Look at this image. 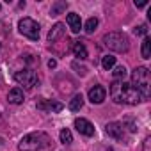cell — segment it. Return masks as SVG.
<instances>
[{"mask_svg":"<svg viewBox=\"0 0 151 151\" xmlns=\"http://www.w3.org/2000/svg\"><path fill=\"white\" fill-rule=\"evenodd\" d=\"M110 96L116 103H128V105H137L142 101V96L126 82L123 80H114L110 84Z\"/></svg>","mask_w":151,"mask_h":151,"instance_id":"obj_1","label":"cell"},{"mask_svg":"<svg viewBox=\"0 0 151 151\" xmlns=\"http://www.w3.org/2000/svg\"><path fill=\"white\" fill-rule=\"evenodd\" d=\"M149 84H151V78H149V69L144 68V66H139L133 69L132 73V87L142 96V100H146L149 96Z\"/></svg>","mask_w":151,"mask_h":151,"instance_id":"obj_2","label":"cell"},{"mask_svg":"<svg viewBox=\"0 0 151 151\" xmlns=\"http://www.w3.org/2000/svg\"><path fill=\"white\" fill-rule=\"evenodd\" d=\"M50 144V137L43 132H34L25 135L20 142H18V149L20 151H39L43 147H46Z\"/></svg>","mask_w":151,"mask_h":151,"instance_id":"obj_3","label":"cell"},{"mask_svg":"<svg viewBox=\"0 0 151 151\" xmlns=\"http://www.w3.org/2000/svg\"><path fill=\"white\" fill-rule=\"evenodd\" d=\"M103 43L109 50H114V52H128L130 48V41L128 37L123 34V32H109L103 36Z\"/></svg>","mask_w":151,"mask_h":151,"instance_id":"obj_4","label":"cell"},{"mask_svg":"<svg viewBox=\"0 0 151 151\" xmlns=\"http://www.w3.org/2000/svg\"><path fill=\"white\" fill-rule=\"evenodd\" d=\"M18 29L29 39H39V23L32 18H22L18 22Z\"/></svg>","mask_w":151,"mask_h":151,"instance_id":"obj_5","label":"cell"},{"mask_svg":"<svg viewBox=\"0 0 151 151\" xmlns=\"http://www.w3.org/2000/svg\"><path fill=\"white\" fill-rule=\"evenodd\" d=\"M14 80H16L20 86H23L25 89H32V87L37 84V75H36V71H32V69H22V71H18V73L14 75Z\"/></svg>","mask_w":151,"mask_h":151,"instance_id":"obj_6","label":"cell"},{"mask_svg":"<svg viewBox=\"0 0 151 151\" xmlns=\"http://www.w3.org/2000/svg\"><path fill=\"white\" fill-rule=\"evenodd\" d=\"M105 132H107V135H110V137L116 139V140H123V139H124V126H123L121 123H117V121L107 123Z\"/></svg>","mask_w":151,"mask_h":151,"instance_id":"obj_7","label":"cell"},{"mask_svg":"<svg viewBox=\"0 0 151 151\" xmlns=\"http://www.w3.org/2000/svg\"><path fill=\"white\" fill-rule=\"evenodd\" d=\"M105 98H107V89H105L103 86H94V87L89 91V101H91L93 105L103 103Z\"/></svg>","mask_w":151,"mask_h":151,"instance_id":"obj_8","label":"cell"},{"mask_svg":"<svg viewBox=\"0 0 151 151\" xmlns=\"http://www.w3.org/2000/svg\"><path fill=\"white\" fill-rule=\"evenodd\" d=\"M75 128H77L82 135H86V137H93L94 135V126L87 119H84V117L75 119Z\"/></svg>","mask_w":151,"mask_h":151,"instance_id":"obj_9","label":"cell"},{"mask_svg":"<svg viewBox=\"0 0 151 151\" xmlns=\"http://www.w3.org/2000/svg\"><path fill=\"white\" fill-rule=\"evenodd\" d=\"M37 109L48 110V112H60L64 109V105L59 101H52V100H41V101H37Z\"/></svg>","mask_w":151,"mask_h":151,"instance_id":"obj_10","label":"cell"},{"mask_svg":"<svg viewBox=\"0 0 151 151\" xmlns=\"http://www.w3.org/2000/svg\"><path fill=\"white\" fill-rule=\"evenodd\" d=\"M66 22H68V25H69V29H71L73 34H78V32H80L82 22H80V16H78L77 13H69V14L66 16Z\"/></svg>","mask_w":151,"mask_h":151,"instance_id":"obj_11","label":"cell"},{"mask_svg":"<svg viewBox=\"0 0 151 151\" xmlns=\"http://www.w3.org/2000/svg\"><path fill=\"white\" fill-rule=\"evenodd\" d=\"M64 32H66V27H64V23H55L53 27H52V30L48 32V41L50 43H53V41H57V39H60L62 36H64Z\"/></svg>","mask_w":151,"mask_h":151,"instance_id":"obj_12","label":"cell"},{"mask_svg":"<svg viewBox=\"0 0 151 151\" xmlns=\"http://www.w3.org/2000/svg\"><path fill=\"white\" fill-rule=\"evenodd\" d=\"M7 100H9V103H13V105H20V103H23V91H22L20 87L11 89L9 94H7Z\"/></svg>","mask_w":151,"mask_h":151,"instance_id":"obj_13","label":"cell"},{"mask_svg":"<svg viewBox=\"0 0 151 151\" xmlns=\"http://www.w3.org/2000/svg\"><path fill=\"white\" fill-rule=\"evenodd\" d=\"M68 107H69L71 112H78V110L84 107V96H82V94H75V96L69 100V105H68Z\"/></svg>","mask_w":151,"mask_h":151,"instance_id":"obj_14","label":"cell"},{"mask_svg":"<svg viewBox=\"0 0 151 151\" xmlns=\"http://www.w3.org/2000/svg\"><path fill=\"white\" fill-rule=\"evenodd\" d=\"M73 53H75V57L80 59V60L87 59V48H86V45L80 43V41H77V43L73 45Z\"/></svg>","mask_w":151,"mask_h":151,"instance_id":"obj_15","label":"cell"},{"mask_svg":"<svg viewBox=\"0 0 151 151\" xmlns=\"http://www.w3.org/2000/svg\"><path fill=\"white\" fill-rule=\"evenodd\" d=\"M140 53H142V59H149V57H151V39H149V36L144 37V41H142V48H140Z\"/></svg>","mask_w":151,"mask_h":151,"instance_id":"obj_16","label":"cell"},{"mask_svg":"<svg viewBox=\"0 0 151 151\" xmlns=\"http://www.w3.org/2000/svg\"><path fill=\"white\" fill-rule=\"evenodd\" d=\"M66 7H68V2H55V4H52V9H50V14L52 16H59L62 11H66Z\"/></svg>","mask_w":151,"mask_h":151,"instance_id":"obj_17","label":"cell"},{"mask_svg":"<svg viewBox=\"0 0 151 151\" xmlns=\"http://www.w3.org/2000/svg\"><path fill=\"white\" fill-rule=\"evenodd\" d=\"M101 66H103V69H112L114 66H116V57H112V55H105L103 59H101Z\"/></svg>","mask_w":151,"mask_h":151,"instance_id":"obj_18","label":"cell"},{"mask_svg":"<svg viewBox=\"0 0 151 151\" xmlns=\"http://www.w3.org/2000/svg\"><path fill=\"white\" fill-rule=\"evenodd\" d=\"M112 75H114L116 80H124V77H126V68L124 66H116L114 71H112Z\"/></svg>","mask_w":151,"mask_h":151,"instance_id":"obj_19","label":"cell"},{"mask_svg":"<svg viewBox=\"0 0 151 151\" xmlns=\"http://www.w3.org/2000/svg\"><path fill=\"white\" fill-rule=\"evenodd\" d=\"M96 27H98V20H96V18H89V20L86 22V25H84V30H86L87 34H93V32L96 30Z\"/></svg>","mask_w":151,"mask_h":151,"instance_id":"obj_20","label":"cell"},{"mask_svg":"<svg viewBox=\"0 0 151 151\" xmlns=\"http://www.w3.org/2000/svg\"><path fill=\"white\" fill-rule=\"evenodd\" d=\"M59 137H60V142H62V144H71V142H73V135H71V132H69L68 128L60 130Z\"/></svg>","mask_w":151,"mask_h":151,"instance_id":"obj_21","label":"cell"},{"mask_svg":"<svg viewBox=\"0 0 151 151\" xmlns=\"http://www.w3.org/2000/svg\"><path fill=\"white\" fill-rule=\"evenodd\" d=\"M133 32H135V36H147V27L146 25H139V27L133 29Z\"/></svg>","mask_w":151,"mask_h":151,"instance_id":"obj_22","label":"cell"},{"mask_svg":"<svg viewBox=\"0 0 151 151\" xmlns=\"http://www.w3.org/2000/svg\"><path fill=\"white\" fill-rule=\"evenodd\" d=\"M126 123H128V130H130V132H137V124H135L132 119H126Z\"/></svg>","mask_w":151,"mask_h":151,"instance_id":"obj_23","label":"cell"},{"mask_svg":"<svg viewBox=\"0 0 151 151\" xmlns=\"http://www.w3.org/2000/svg\"><path fill=\"white\" fill-rule=\"evenodd\" d=\"M144 151H151V139L149 137L144 139Z\"/></svg>","mask_w":151,"mask_h":151,"instance_id":"obj_24","label":"cell"},{"mask_svg":"<svg viewBox=\"0 0 151 151\" xmlns=\"http://www.w3.org/2000/svg\"><path fill=\"white\" fill-rule=\"evenodd\" d=\"M55 66H57V60H55V59H50V60H48V68H50V69H53Z\"/></svg>","mask_w":151,"mask_h":151,"instance_id":"obj_25","label":"cell"},{"mask_svg":"<svg viewBox=\"0 0 151 151\" xmlns=\"http://www.w3.org/2000/svg\"><path fill=\"white\" fill-rule=\"evenodd\" d=\"M146 6H147V2H135V7H139V9L140 7H146Z\"/></svg>","mask_w":151,"mask_h":151,"instance_id":"obj_26","label":"cell"},{"mask_svg":"<svg viewBox=\"0 0 151 151\" xmlns=\"http://www.w3.org/2000/svg\"><path fill=\"white\" fill-rule=\"evenodd\" d=\"M0 48H2V45H0Z\"/></svg>","mask_w":151,"mask_h":151,"instance_id":"obj_27","label":"cell"}]
</instances>
